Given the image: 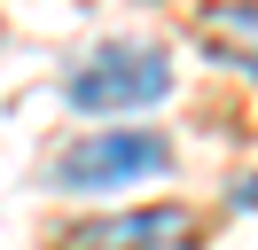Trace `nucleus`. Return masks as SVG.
<instances>
[{"mask_svg": "<svg viewBox=\"0 0 258 250\" xmlns=\"http://www.w3.org/2000/svg\"><path fill=\"white\" fill-rule=\"evenodd\" d=\"M172 172V141L149 125H110V133H79L63 156L47 164V180L63 196H117L133 180H164Z\"/></svg>", "mask_w": 258, "mask_h": 250, "instance_id": "f257e3e1", "label": "nucleus"}, {"mask_svg": "<svg viewBox=\"0 0 258 250\" xmlns=\"http://www.w3.org/2000/svg\"><path fill=\"white\" fill-rule=\"evenodd\" d=\"M172 94V62H164L157 39H102L79 71L63 78V102L71 109H149Z\"/></svg>", "mask_w": 258, "mask_h": 250, "instance_id": "f03ea898", "label": "nucleus"}, {"mask_svg": "<svg viewBox=\"0 0 258 250\" xmlns=\"http://www.w3.org/2000/svg\"><path fill=\"white\" fill-rule=\"evenodd\" d=\"M55 250H196V219L180 203L164 211H125V219H86L71 227Z\"/></svg>", "mask_w": 258, "mask_h": 250, "instance_id": "7ed1b4c3", "label": "nucleus"}, {"mask_svg": "<svg viewBox=\"0 0 258 250\" xmlns=\"http://www.w3.org/2000/svg\"><path fill=\"white\" fill-rule=\"evenodd\" d=\"M196 39H204L227 71H242L258 86V0H211V8L196 16Z\"/></svg>", "mask_w": 258, "mask_h": 250, "instance_id": "20e7f679", "label": "nucleus"}, {"mask_svg": "<svg viewBox=\"0 0 258 250\" xmlns=\"http://www.w3.org/2000/svg\"><path fill=\"white\" fill-rule=\"evenodd\" d=\"M235 203H242V211H258V172H250V180H235Z\"/></svg>", "mask_w": 258, "mask_h": 250, "instance_id": "39448f33", "label": "nucleus"}]
</instances>
